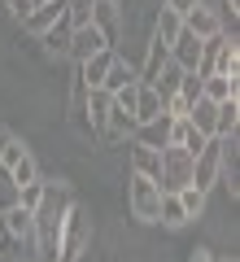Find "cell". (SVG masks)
<instances>
[{
    "label": "cell",
    "instance_id": "20",
    "mask_svg": "<svg viewBox=\"0 0 240 262\" xmlns=\"http://www.w3.org/2000/svg\"><path fill=\"white\" fill-rule=\"evenodd\" d=\"M88 118H92V131H101L105 127V114H110V105H114V92H105V88H88Z\"/></svg>",
    "mask_w": 240,
    "mask_h": 262
},
{
    "label": "cell",
    "instance_id": "7",
    "mask_svg": "<svg viewBox=\"0 0 240 262\" xmlns=\"http://www.w3.org/2000/svg\"><path fill=\"white\" fill-rule=\"evenodd\" d=\"M101 48H110V44H105V35L88 22V27H74V31H70V48H66V57L79 66V61H88L92 53H101Z\"/></svg>",
    "mask_w": 240,
    "mask_h": 262
},
{
    "label": "cell",
    "instance_id": "33",
    "mask_svg": "<svg viewBox=\"0 0 240 262\" xmlns=\"http://www.w3.org/2000/svg\"><path fill=\"white\" fill-rule=\"evenodd\" d=\"M192 5H197V0H166V9H175V13H179V18H184V13H188V9H192Z\"/></svg>",
    "mask_w": 240,
    "mask_h": 262
},
{
    "label": "cell",
    "instance_id": "1",
    "mask_svg": "<svg viewBox=\"0 0 240 262\" xmlns=\"http://www.w3.org/2000/svg\"><path fill=\"white\" fill-rule=\"evenodd\" d=\"M88 241H92V219L79 201H70L61 219V241H57V262H79L88 253Z\"/></svg>",
    "mask_w": 240,
    "mask_h": 262
},
{
    "label": "cell",
    "instance_id": "19",
    "mask_svg": "<svg viewBox=\"0 0 240 262\" xmlns=\"http://www.w3.org/2000/svg\"><path fill=\"white\" fill-rule=\"evenodd\" d=\"M157 223L170 227V232H179V227L192 223V219L184 214V206H179V196H175V192H162V201H157Z\"/></svg>",
    "mask_w": 240,
    "mask_h": 262
},
{
    "label": "cell",
    "instance_id": "35",
    "mask_svg": "<svg viewBox=\"0 0 240 262\" xmlns=\"http://www.w3.org/2000/svg\"><path fill=\"white\" fill-rule=\"evenodd\" d=\"M13 140V136H9V131H5V127H0V149H5V144H9Z\"/></svg>",
    "mask_w": 240,
    "mask_h": 262
},
{
    "label": "cell",
    "instance_id": "28",
    "mask_svg": "<svg viewBox=\"0 0 240 262\" xmlns=\"http://www.w3.org/2000/svg\"><path fill=\"white\" fill-rule=\"evenodd\" d=\"M39 201H44V179H31V184L18 188V206H22V210H31V214H35Z\"/></svg>",
    "mask_w": 240,
    "mask_h": 262
},
{
    "label": "cell",
    "instance_id": "26",
    "mask_svg": "<svg viewBox=\"0 0 240 262\" xmlns=\"http://www.w3.org/2000/svg\"><path fill=\"white\" fill-rule=\"evenodd\" d=\"M175 196H179V206H184V214H188V219H201V214H205V192H201V188L184 184Z\"/></svg>",
    "mask_w": 240,
    "mask_h": 262
},
{
    "label": "cell",
    "instance_id": "37",
    "mask_svg": "<svg viewBox=\"0 0 240 262\" xmlns=\"http://www.w3.org/2000/svg\"><path fill=\"white\" fill-rule=\"evenodd\" d=\"M35 5H39V0H35Z\"/></svg>",
    "mask_w": 240,
    "mask_h": 262
},
{
    "label": "cell",
    "instance_id": "14",
    "mask_svg": "<svg viewBox=\"0 0 240 262\" xmlns=\"http://www.w3.org/2000/svg\"><path fill=\"white\" fill-rule=\"evenodd\" d=\"M127 158H131V175H148L157 184V166H162V153H157V149L127 140Z\"/></svg>",
    "mask_w": 240,
    "mask_h": 262
},
{
    "label": "cell",
    "instance_id": "32",
    "mask_svg": "<svg viewBox=\"0 0 240 262\" xmlns=\"http://www.w3.org/2000/svg\"><path fill=\"white\" fill-rule=\"evenodd\" d=\"M0 5H9V13H13V18H18V22L27 18L31 9H35V0H0Z\"/></svg>",
    "mask_w": 240,
    "mask_h": 262
},
{
    "label": "cell",
    "instance_id": "4",
    "mask_svg": "<svg viewBox=\"0 0 240 262\" xmlns=\"http://www.w3.org/2000/svg\"><path fill=\"white\" fill-rule=\"evenodd\" d=\"M219 158H223V140H219V136H210V140L192 153V188L210 192V188L219 184Z\"/></svg>",
    "mask_w": 240,
    "mask_h": 262
},
{
    "label": "cell",
    "instance_id": "34",
    "mask_svg": "<svg viewBox=\"0 0 240 262\" xmlns=\"http://www.w3.org/2000/svg\"><path fill=\"white\" fill-rule=\"evenodd\" d=\"M192 262H214V253H210V249H197V253H192Z\"/></svg>",
    "mask_w": 240,
    "mask_h": 262
},
{
    "label": "cell",
    "instance_id": "25",
    "mask_svg": "<svg viewBox=\"0 0 240 262\" xmlns=\"http://www.w3.org/2000/svg\"><path fill=\"white\" fill-rule=\"evenodd\" d=\"M127 83H136V70H131L122 57H114V66H110V75H105V92H118V88H127Z\"/></svg>",
    "mask_w": 240,
    "mask_h": 262
},
{
    "label": "cell",
    "instance_id": "17",
    "mask_svg": "<svg viewBox=\"0 0 240 262\" xmlns=\"http://www.w3.org/2000/svg\"><path fill=\"white\" fill-rule=\"evenodd\" d=\"M179 79H184V70H179L175 61H166V66H162V70H157V79H153V83H148V88H153V92H157V101H162V110H166V105L175 101V92H179Z\"/></svg>",
    "mask_w": 240,
    "mask_h": 262
},
{
    "label": "cell",
    "instance_id": "36",
    "mask_svg": "<svg viewBox=\"0 0 240 262\" xmlns=\"http://www.w3.org/2000/svg\"><path fill=\"white\" fill-rule=\"evenodd\" d=\"M214 262H236V258H214Z\"/></svg>",
    "mask_w": 240,
    "mask_h": 262
},
{
    "label": "cell",
    "instance_id": "16",
    "mask_svg": "<svg viewBox=\"0 0 240 262\" xmlns=\"http://www.w3.org/2000/svg\"><path fill=\"white\" fill-rule=\"evenodd\" d=\"M170 61V44H162V39H148V53H144V66H140L136 70V83H153L157 79V70H162V66Z\"/></svg>",
    "mask_w": 240,
    "mask_h": 262
},
{
    "label": "cell",
    "instance_id": "15",
    "mask_svg": "<svg viewBox=\"0 0 240 262\" xmlns=\"http://www.w3.org/2000/svg\"><path fill=\"white\" fill-rule=\"evenodd\" d=\"M201 96L205 101H231V96H240V75H205L201 79Z\"/></svg>",
    "mask_w": 240,
    "mask_h": 262
},
{
    "label": "cell",
    "instance_id": "13",
    "mask_svg": "<svg viewBox=\"0 0 240 262\" xmlns=\"http://www.w3.org/2000/svg\"><path fill=\"white\" fill-rule=\"evenodd\" d=\"M0 219H5V227H9V232L18 236L31 253H35V214H31V210L13 206V210H0Z\"/></svg>",
    "mask_w": 240,
    "mask_h": 262
},
{
    "label": "cell",
    "instance_id": "6",
    "mask_svg": "<svg viewBox=\"0 0 240 262\" xmlns=\"http://www.w3.org/2000/svg\"><path fill=\"white\" fill-rule=\"evenodd\" d=\"M131 131H136V114L122 110V105H110L105 127L96 131V140H101V144H122V140H131Z\"/></svg>",
    "mask_w": 240,
    "mask_h": 262
},
{
    "label": "cell",
    "instance_id": "9",
    "mask_svg": "<svg viewBox=\"0 0 240 262\" xmlns=\"http://www.w3.org/2000/svg\"><path fill=\"white\" fill-rule=\"evenodd\" d=\"M131 140H136V144H148V149H166V144H170V114L162 110L157 118H148V122H136Z\"/></svg>",
    "mask_w": 240,
    "mask_h": 262
},
{
    "label": "cell",
    "instance_id": "23",
    "mask_svg": "<svg viewBox=\"0 0 240 262\" xmlns=\"http://www.w3.org/2000/svg\"><path fill=\"white\" fill-rule=\"evenodd\" d=\"M188 122H192L201 136H214V101H205V96H197L192 110H188Z\"/></svg>",
    "mask_w": 240,
    "mask_h": 262
},
{
    "label": "cell",
    "instance_id": "18",
    "mask_svg": "<svg viewBox=\"0 0 240 262\" xmlns=\"http://www.w3.org/2000/svg\"><path fill=\"white\" fill-rule=\"evenodd\" d=\"M236 127H240V101L231 96V101H219L214 105V136H236Z\"/></svg>",
    "mask_w": 240,
    "mask_h": 262
},
{
    "label": "cell",
    "instance_id": "11",
    "mask_svg": "<svg viewBox=\"0 0 240 262\" xmlns=\"http://www.w3.org/2000/svg\"><path fill=\"white\" fill-rule=\"evenodd\" d=\"M184 31H192L197 39H210V35H219V31H223V18H219L214 9H205L201 0H197L192 9L184 13Z\"/></svg>",
    "mask_w": 240,
    "mask_h": 262
},
{
    "label": "cell",
    "instance_id": "12",
    "mask_svg": "<svg viewBox=\"0 0 240 262\" xmlns=\"http://www.w3.org/2000/svg\"><path fill=\"white\" fill-rule=\"evenodd\" d=\"M114 57H118V48H101V53H92L88 61H79V70H74V75L83 79L88 88H101L105 75H110V66H114Z\"/></svg>",
    "mask_w": 240,
    "mask_h": 262
},
{
    "label": "cell",
    "instance_id": "10",
    "mask_svg": "<svg viewBox=\"0 0 240 262\" xmlns=\"http://www.w3.org/2000/svg\"><path fill=\"white\" fill-rule=\"evenodd\" d=\"M201 48H205V39H197L192 31H179V35L170 39V61H175L179 70H197V61H201Z\"/></svg>",
    "mask_w": 240,
    "mask_h": 262
},
{
    "label": "cell",
    "instance_id": "29",
    "mask_svg": "<svg viewBox=\"0 0 240 262\" xmlns=\"http://www.w3.org/2000/svg\"><path fill=\"white\" fill-rule=\"evenodd\" d=\"M66 22L70 27H88L92 22V0H66Z\"/></svg>",
    "mask_w": 240,
    "mask_h": 262
},
{
    "label": "cell",
    "instance_id": "5",
    "mask_svg": "<svg viewBox=\"0 0 240 262\" xmlns=\"http://www.w3.org/2000/svg\"><path fill=\"white\" fill-rule=\"evenodd\" d=\"M122 22H127V13H122V0H92V27L105 35V44L118 48V31Z\"/></svg>",
    "mask_w": 240,
    "mask_h": 262
},
{
    "label": "cell",
    "instance_id": "27",
    "mask_svg": "<svg viewBox=\"0 0 240 262\" xmlns=\"http://www.w3.org/2000/svg\"><path fill=\"white\" fill-rule=\"evenodd\" d=\"M9 179H13L18 188H22V184H31V179H39V166H35V158H31V149L9 166Z\"/></svg>",
    "mask_w": 240,
    "mask_h": 262
},
{
    "label": "cell",
    "instance_id": "24",
    "mask_svg": "<svg viewBox=\"0 0 240 262\" xmlns=\"http://www.w3.org/2000/svg\"><path fill=\"white\" fill-rule=\"evenodd\" d=\"M179 31H184V18H179L175 9H166V5H162V13H157V27H153V35L162 39V44H170V39H175Z\"/></svg>",
    "mask_w": 240,
    "mask_h": 262
},
{
    "label": "cell",
    "instance_id": "30",
    "mask_svg": "<svg viewBox=\"0 0 240 262\" xmlns=\"http://www.w3.org/2000/svg\"><path fill=\"white\" fill-rule=\"evenodd\" d=\"M18 206V184L9 179V170L0 166V210H13Z\"/></svg>",
    "mask_w": 240,
    "mask_h": 262
},
{
    "label": "cell",
    "instance_id": "8",
    "mask_svg": "<svg viewBox=\"0 0 240 262\" xmlns=\"http://www.w3.org/2000/svg\"><path fill=\"white\" fill-rule=\"evenodd\" d=\"M61 18H66V0H39L35 9L22 18V31H27V35H44V31L53 27V22H61Z\"/></svg>",
    "mask_w": 240,
    "mask_h": 262
},
{
    "label": "cell",
    "instance_id": "31",
    "mask_svg": "<svg viewBox=\"0 0 240 262\" xmlns=\"http://www.w3.org/2000/svg\"><path fill=\"white\" fill-rule=\"evenodd\" d=\"M22 153H27V144H22V140H9V144H5V149H0V166L9 170V166H13V162H18V158H22Z\"/></svg>",
    "mask_w": 240,
    "mask_h": 262
},
{
    "label": "cell",
    "instance_id": "22",
    "mask_svg": "<svg viewBox=\"0 0 240 262\" xmlns=\"http://www.w3.org/2000/svg\"><path fill=\"white\" fill-rule=\"evenodd\" d=\"M131 114H136V122H148V118L162 114V101H157V92H153L148 83L136 88V105H131Z\"/></svg>",
    "mask_w": 240,
    "mask_h": 262
},
{
    "label": "cell",
    "instance_id": "2",
    "mask_svg": "<svg viewBox=\"0 0 240 262\" xmlns=\"http://www.w3.org/2000/svg\"><path fill=\"white\" fill-rule=\"evenodd\" d=\"M162 153V166H157V188L162 192H179L184 184H192V153L179 149V144H166Z\"/></svg>",
    "mask_w": 240,
    "mask_h": 262
},
{
    "label": "cell",
    "instance_id": "3",
    "mask_svg": "<svg viewBox=\"0 0 240 262\" xmlns=\"http://www.w3.org/2000/svg\"><path fill=\"white\" fill-rule=\"evenodd\" d=\"M157 201H162V188H157L148 175H131V184H127L131 219H140V223H157Z\"/></svg>",
    "mask_w": 240,
    "mask_h": 262
},
{
    "label": "cell",
    "instance_id": "21",
    "mask_svg": "<svg viewBox=\"0 0 240 262\" xmlns=\"http://www.w3.org/2000/svg\"><path fill=\"white\" fill-rule=\"evenodd\" d=\"M70 31L74 27L61 18V22H53V27L39 35V39H44V48H48V57H66V48H70Z\"/></svg>",
    "mask_w": 240,
    "mask_h": 262
}]
</instances>
